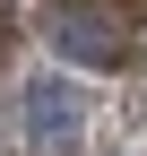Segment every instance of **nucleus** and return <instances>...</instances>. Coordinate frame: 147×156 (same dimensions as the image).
<instances>
[{
	"instance_id": "f03ea898",
	"label": "nucleus",
	"mask_w": 147,
	"mask_h": 156,
	"mask_svg": "<svg viewBox=\"0 0 147 156\" xmlns=\"http://www.w3.org/2000/svg\"><path fill=\"white\" fill-rule=\"evenodd\" d=\"M26 130H35V147H78V130H87V95L61 87V78H43V87L26 95Z\"/></svg>"
},
{
	"instance_id": "f257e3e1",
	"label": "nucleus",
	"mask_w": 147,
	"mask_h": 156,
	"mask_svg": "<svg viewBox=\"0 0 147 156\" xmlns=\"http://www.w3.org/2000/svg\"><path fill=\"white\" fill-rule=\"evenodd\" d=\"M52 44H61L69 61H87V69H113L121 52H130V35H121V17L104 9V0H69V9H52Z\"/></svg>"
}]
</instances>
